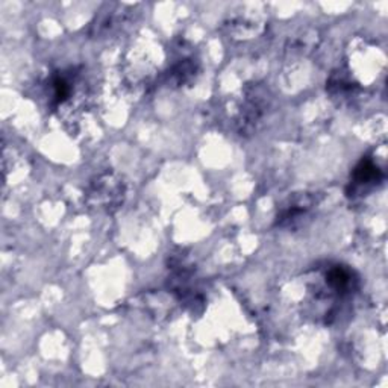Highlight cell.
I'll list each match as a JSON object with an SVG mask.
<instances>
[{
	"label": "cell",
	"mask_w": 388,
	"mask_h": 388,
	"mask_svg": "<svg viewBox=\"0 0 388 388\" xmlns=\"http://www.w3.org/2000/svg\"><path fill=\"white\" fill-rule=\"evenodd\" d=\"M272 96L264 85H250L245 91V99L237 117V129L241 136H250L260 128L269 113Z\"/></svg>",
	"instance_id": "cell-1"
},
{
	"label": "cell",
	"mask_w": 388,
	"mask_h": 388,
	"mask_svg": "<svg viewBox=\"0 0 388 388\" xmlns=\"http://www.w3.org/2000/svg\"><path fill=\"white\" fill-rule=\"evenodd\" d=\"M198 75V63L196 61H193L191 58H185L180 59L173 66V68L170 70V78H172L175 85H182L190 83L194 76Z\"/></svg>",
	"instance_id": "cell-4"
},
{
	"label": "cell",
	"mask_w": 388,
	"mask_h": 388,
	"mask_svg": "<svg viewBox=\"0 0 388 388\" xmlns=\"http://www.w3.org/2000/svg\"><path fill=\"white\" fill-rule=\"evenodd\" d=\"M125 182L113 173L99 175L87 190L88 203L106 213H113L120 208V205L125 200Z\"/></svg>",
	"instance_id": "cell-2"
},
{
	"label": "cell",
	"mask_w": 388,
	"mask_h": 388,
	"mask_svg": "<svg viewBox=\"0 0 388 388\" xmlns=\"http://www.w3.org/2000/svg\"><path fill=\"white\" fill-rule=\"evenodd\" d=\"M317 200H315L312 194H300V196L291 200L281 211V214L277 215V225L288 226L291 223H295L296 220H300V218L312 208V205Z\"/></svg>",
	"instance_id": "cell-3"
},
{
	"label": "cell",
	"mask_w": 388,
	"mask_h": 388,
	"mask_svg": "<svg viewBox=\"0 0 388 388\" xmlns=\"http://www.w3.org/2000/svg\"><path fill=\"white\" fill-rule=\"evenodd\" d=\"M326 282L331 290L337 291V293H343V291H346L350 287L352 277L350 273L346 269H343V267H334V269H331L330 273H327Z\"/></svg>",
	"instance_id": "cell-6"
},
{
	"label": "cell",
	"mask_w": 388,
	"mask_h": 388,
	"mask_svg": "<svg viewBox=\"0 0 388 388\" xmlns=\"http://www.w3.org/2000/svg\"><path fill=\"white\" fill-rule=\"evenodd\" d=\"M382 179V172L378 168L372 160L366 158V160H362L357 167L354 172V180L355 184L358 185H367V184H373V182H379Z\"/></svg>",
	"instance_id": "cell-5"
}]
</instances>
